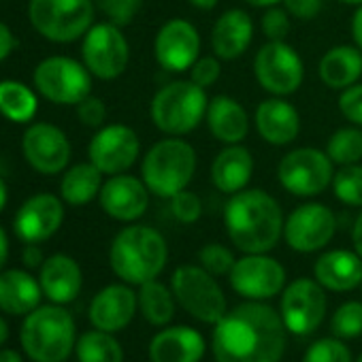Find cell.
<instances>
[{
    "mask_svg": "<svg viewBox=\"0 0 362 362\" xmlns=\"http://www.w3.org/2000/svg\"><path fill=\"white\" fill-rule=\"evenodd\" d=\"M222 75V60L214 54V56H201L192 69H190V81H194L201 88H211Z\"/></svg>",
    "mask_w": 362,
    "mask_h": 362,
    "instance_id": "7bdbcfd3",
    "label": "cell"
},
{
    "mask_svg": "<svg viewBox=\"0 0 362 362\" xmlns=\"http://www.w3.org/2000/svg\"><path fill=\"white\" fill-rule=\"evenodd\" d=\"M356 362H362V354H360V356H358V360H356Z\"/></svg>",
    "mask_w": 362,
    "mask_h": 362,
    "instance_id": "91938a15",
    "label": "cell"
},
{
    "mask_svg": "<svg viewBox=\"0 0 362 362\" xmlns=\"http://www.w3.org/2000/svg\"><path fill=\"white\" fill-rule=\"evenodd\" d=\"M284 211L275 197L260 188L233 194L224 207L228 239L243 254H267L284 237Z\"/></svg>",
    "mask_w": 362,
    "mask_h": 362,
    "instance_id": "7a4b0ae2",
    "label": "cell"
},
{
    "mask_svg": "<svg viewBox=\"0 0 362 362\" xmlns=\"http://www.w3.org/2000/svg\"><path fill=\"white\" fill-rule=\"evenodd\" d=\"M315 281L330 292H351L362 284V258L349 250L324 252L313 264Z\"/></svg>",
    "mask_w": 362,
    "mask_h": 362,
    "instance_id": "cb8c5ba5",
    "label": "cell"
},
{
    "mask_svg": "<svg viewBox=\"0 0 362 362\" xmlns=\"http://www.w3.org/2000/svg\"><path fill=\"white\" fill-rule=\"evenodd\" d=\"M228 279L233 290L243 298L267 300L286 288V269L267 254H245L243 258H237Z\"/></svg>",
    "mask_w": 362,
    "mask_h": 362,
    "instance_id": "9a60e30c",
    "label": "cell"
},
{
    "mask_svg": "<svg viewBox=\"0 0 362 362\" xmlns=\"http://www.w3.org/2000/svg\"><path fill=\"white\" fill-rule=\"evenodd\" d=\"M281 3L284 9L296 20H313L322 9V0H281Z\"/></svg>",
    "mask_w": 362,
    "mask_h": 362,
    "instance_id": "bcb514c9",
    "label": "cell"
},
{
    "mask_svg": "<svg viewBox=\"0 0 362 362\" xmlns=\"http://www.w3.org/2000/svg\"><path fill=\"white\" fill-rule=\"evenodd\" d=\"M77 117L83 126L88 128H103L105 119H107V107L100 98L96 96H86L79 105H77Z\"/></svg>",
    "mask_w": 362,
    "mask_h": 362,
    "instance_id": "f6af8a7d",
    "label": "cell"
},
{
    "mask_svg": "<svg viewBox=\"0 0 362 362\" xmlns=\"http://www.w3.org/2000/svg\"><path fill=\"white\" fill-rule=\"evenodd\" d=\"M351 39H354V45L362 52V5H358L351 18Z\"/></svg>",
    "mask_w": 362,
    "mask_h": 362,
    "instance_id": "681fc988",
    "label": "cell"
},
{
    "mask_svg": "<svg viewBox=\"0 0 362 362\" xmlns=\"http://www.w3.org/2000/svg\"><path fill=\"white\" fill-rule=\"evenodd\" d=\"M303 362H351V354L343 339L328 337L311 343L303 356Z\"/></svg>",
    "mask_w": 362,
    "mask_h": 362,
    "instance_id": "74e56055",
    "label": "cell"
},
{
    "mask_svg": "<svg viewBox=\"0 0 362 362\" xmlns=\"http://www.w3.org/2000/svg\"><path fill=\"white\" fill-rule=\"evenodd\" d=\"M22 260H24V264H26L28 269H37V267L41 269V264L45 262L41 250L37 247V243H28V245H26V250H24V254H22Z\"/></svg>",
    "mask_w": 362,
    "mask_h": 362,
    "instance_id": "c3c4849f",
    "label": "cell"
},
{
    "mask_svg": "<svg viewBox=\"0 0 362 362\" xmlns=\"http://www.w3.org/2000/svg\"><path fill=\"white\" fill-rule=\"evenodd\" d=\"M41 284L22 269L0 273V309L11 315H28L41 305Z\"/></svg>",
    "mask_w": 362,
    "mask_h": 362,
    "instance_id": "f1b7e54d",
    "label": "cell"
},
{
    "mask_svg": "<svg viewBox=\"0 0 362 362\" xmlns=\"http://www.w3.org/2000/svg\"><path fill=\"white\" fill-rule=\"evenodd\" d=\"M20 341L35 362H64L75 349V322L62 305L37 307L22 324Z\"/></svg>",
    "mask_w": 362,
    "mask_h": 362,
    "instance_id": "5b68a950",
    "label": "cell"
},
{
    "mask_svg": "<svg viewBox=\"0 0 362 362\" xmlns=\"http://www.w3.org/2000/svg\"><path fill=\"white\" fill-rule=\"evenodd\" d=\"M320 81L330 90H345L362 77V52L356 45H337L328 49L317 64Z\"/></svg>",
    "mask_w": 362,
    "mask_h": 362,
    "instance_id": "f546056e",
    "label": "cell"
},
{
    "mask_svg": "<svg viewBox=\"0 0 362 362\" xmlns=\"http://www.w3.org/2000/svg\"><path fill=\"white\" fill-rule=\"evenodd\" d=\"M139 307V296L126 284H111L103 288L90 303V322L105 332L126 328Z\"/></svg>",
    "mask_w": 362,
    "mask_h": 362,
    "instance_id": "44dd1931",
    "label": "cell"
},
{
    "mask_svg": "<svg viewBox=\"0 0 362 362\" xmlns=\"http://www.w3.org/2000/svg\"><path fill=\"white\" fill-rule=\"evenodd\" d=\"M197 173V149L179 136H168L149 147L141 162V179L158 199H173L186 190Z\"/></svg>",
    "mask_w": 362,
    "mask_h": 362,
    "instance_id": "277c9868",
    "label": "cell"
},
{
    "mask_svg": "<svg viewBox=\"0 0 362 362\" xmlns=\"http://www.w3.org/2000/svg\"><path fill=\"white\" fill-rule=\"evenodd\" d=\"M286 332L288 328L273 307L247 300L226 311L214 326L211 349L216 362H281Z\"/></svg>",
    "mask_w": 362,
    "mask_h": 362,
    "instance_id": "6da1fadb",
    "label": "cell"
},
{
    "mask_svg": "<svg viewBox=\"0 0 362 362\" xmlns=\"http://www.w3.org/2000/svg\"><path fill=\"white\" fill-rule=\"evenodd\" d=\"M175 294L158 279L145 281L139 288V309L151 326H166L175 315Z\"/></svg>",
    "mask_w": 362,
    "mask_h": 362,
    "instance_id": "1f68e13d",
    "label": "cell"
},
{
    "mask_svg": "<svg viewBox=\"0 0 362 362\" xmlns=\"http://www.w3.org/2000/svg\"><path fill=\"white\" fill-rule=\"evenodd\" d=\"M337 233V218L322 203L298 205L284 222V241L298 254L324 250Z\"/></svg>",
    "mask_w": 362,
    "mask_h": 362,
    "instance_id": "5bb4252c",
    "label": "cell"
},
{
    "mask_svg": "<svg viewBox=\"0 0 362 362\" xmlns=\"http://www.w3.org/2000/svg\"><path fill=\"white\" fill-rule=\"evenodd\" d=\"M7 337H9V326L3 317H0V345L7 341Z\"/></svg>",
    "mask_w": 362,
    "mask_h": 362,
    "instance_id": "6f0895ef",
    "label": "cell"
},
{
    "mask_svg": "<svg viewBox=\"0 0 362 362\" xmlns=\"http://www.w3.org/2000/svg\"><path fill=\"white\" fill-rule=\"evenodd\" d=\"M254 175V156L241 143L226 145L211 162V181L218 192L237 194L247 188Z\"/></svg>",
    "mask_w": 362,
    "mask_h": 362,
    "instance_id": "4316f807",
    "label": "cell"
},
{
    "mask_svg": "<svg viewBox=\"0 0 362 362\" xmlns=\"http://www.w3.org/2000/svg\"><path fill=\"white\" fill-rule=\"evenodd\" d=\"M337 3H343V5H351V7H358V5H362V0H337Z\"/></svg>",
    "mask_w": 362,
    "mask_h": 362,
    "instance_id": "680465c9",
    "label": "cell"
},
{
    "mask_svg": "<svg viewBox=\"0 0 362 362\" xmlns=\"http://www.w3.org/2000/svg\"><path fill=\"white\" fill-rule=\"evenodd\" d=\"M360 288H362V284H360Z\"/></svg>",
    "mask_w": 362,
    "mask_h": 362,
    "instance_id": "94428289",
    "label": "cell"
},
{
    "mask_svg": "<svg viewBox=\"0 0 362 362\" xmlns=\"http://www.w3.org/2000/svg\"><path fill=\"white\" fill-rule=\"evenodd\" d=\"M207 126L214 139L224 145L243 143L250 132V117L243 105L233 96H214L207 105Z\"/></svg>",
    "mask_w": 362,
    "mask_h": 362,
    "instance_id": "83f0119b",
    "label": "cell"
},
{
    "mask_svg": "<svg viewBox=\"0 0 362 362\" xmlns=\"http://www.w3.org/2000/svg\"><path fill=\"white\" fill-rule=\"evenodd\" d=\"M330 330L337 339H358L362 334V303L347 300L330 317Z\"/></svg>",
    "mask_w": 362,
    "mask_h": 362,
    "instance_id": "8d00e7d4",
    "label": "cell"
},
{
    "mask_svg": "<svg viewBox=\"0 0 362 362\" xmlns=\"http://www.w3.org/2000/svg\"><path fill=\"white\" fill-rule=\"evenodd\" d=\"M188 3H190L192 7L201 9V11H211V9L218 7L220 0H188Z\"/></svg>",
    "mask_w": 362,
    "mask_h": 362,
    "instance_id": "f5cc1de1",
    "label": "cell"
},
{
    "mask_svg": "<svg viewBox=\"0 0 362 362\" xmlns=\"http://www.w3.org/2000/svg\"><path fill=\"white\" fill-rule=\"evenodd\" d=\"M254 124L260 139L269 145L284 147L296 141L300 132V115L284 96H271L256 107Z\"/></svg>",
    "mask_w": 362,
    "mask_h": 362,
    "instance_id": "7402d4cb",
    "label": "cell"
},
{
    "mask_svg": "<svg viewBox=\"0 0 362 362\" xmlns=\"http://www.w3.org/2000/svg\"><path fill=\"white\" fill-rule=\"evenodd\" d=\"M170 201V214L175 216L177 222L181 224H197L203 216V201L197 192L192 190H181L177 192Z\"/></svg>",
    "mask_w": 362,
    "mask_h": 362,
    "instance_id": "ab89813d",
    "label": "cell"
},
{
    "mask_svg": "<svg viewBox=\"0 0 362 362\" xmlns=\"http://www.w3.org/2000/svg\"><path fill=\"white\" fill-rule=\"evenodd\" d=\"M199 262H201V267L207 269L211 275L222 277V275H228V273L233 271L237 258H235V254H233L228 247H224L222 243H207V245H203L201 252H199Z\"/></svg>",
    "mask_w": 362,
    "mask_h": 362,
    "instance_id": "f35d334b",
    "label": "cell"
},
{
    "mask_svg": "<svg viewBox=\"0 0 362 362\" xmlns=\"http://www.w3.org/2000/svg\"><path fill=\"white\" fill-rule=\"evenodd\" d=\"M64 222L62 201L54 194L30 197L16 214L13 230L24 243H41L54 237Z\"/></svg>",
    "mask_w": 362,
    "mask_h": 362,
    "instance_id": "ffe728a7",
    "label": "cell"
},
{
    "mask_svg": "<svg viewBox=\"0 0 362 362\" xmlns=\"http://www.w3.org/2000/svg\"><path fill=\"white\" fill-rule=\"evenodd\" d=\"M28 18L35 30L54 43H73L92 28V0H30Z\"/></svg>",
    "mask_w": 362,
    "mask_h": 362,
    "instance_id": "ba28073f",
    "label": "cell"
},
{
    "mask_svg": "<svg viewBox=\"0 0 362 362\" xmlns=\"http://www.w3.org/2000/svg\"><path fill=\"white\" fill-rule=\"evenodd\" d=\"M0 362H24V360L16 349H3L0 351Z\"/></svg>",
    "mask_w": 362,
    "mask_h": 362,
    "instance_id": "db71d44e",
    "label": "cell"
},
{
    "mask_svg": "<svg viewBox=\"0 0 362 362\" xmlns=\"http://www.w3.org/2000/svg\"><path fill=\"white\" fill-rule=\"evenodd\" d=\"M81 58L92 77L113 81L124 75L130 60V47L122 28L111 22L92 26L83 35Z\"/></svg>",
    "mask_w": 362,
    "mask_h": 362,
    "instance_id": "7c38bea8",
    "label": "cell"
},
{
    "mask_svg": "<svg viewBox=\"0 0 362 362\" xmlns=\"http://www.w3.org/2000/svg\"><path fill=\"white\" fill-rule=\"evenodd\" d=\"M332 192L337 201L349 207H362V164L339 166L332 177Z\"/></svg>",
    "mask_w": 362,
    "mask_h": 362,
    "instance_id": "d590c367",
    "label": "cell"
},
{
    "mask_svg": "<svg viewBox=\"0 0 362 362\" xmlns=\"http://www.w3.org/2000/svg\"><path fill=\"white\" fill-rule=\"evenodd\" d=\"M207 92L190 79H179L160 88L149 103L151 124L168 134L184 136L201 126L207 115Z\"/></svg>",
    "mask_w": 362,
    "mask_h": 362,
    "instance_id": "8992f818",
    "label": "cell"
},
{
    "mask_svg": "<svg viewBox=\"0 0 362 362\" xmlns=\"http://www.w3.org/2000/svg\"><path fill=\"white\" fill-rule=\"evenodd\" d=\"M254 75L264 92L286 98L303 86L305 64L298 52L286 41H269L254 58Z\"/></svg>",
    "mask_w": 362,
    "mask_h": 362,
    "instance_id": "8fae6325",
    "label": "cell"
},
{
    "mask_svg": "<svg viewBox=\"0 0 362 362\" xmlns=\"http://www.w3.org/2000/svg\"><path fill=\"white\" fill-rule=\"evenodd\" d=\"M13 49H16V37L5 22H0V62L7 60Z\"/></svg>",
    "mask_w": 362,
    "mask_h": 362,
    "instance_id": "7dc6e473",
    "label": "cell"
},
{
    "mask_svg": "<svg viewBox=\"0 0 362 362\" xmlns=\"http://www.w3.org/2000/svg\"><path fill=\"white\" fill-rule=\"evenodd\" d=\"M205 339L197 328L168 326L149 341V362H201Z\"/></svg>",
    "mask_w": 362,
    "mask_h": 362,
    "instance_id": "603a6c76",
    "label": "cell"
},
{
    "mask_svg": "<svg viewBox=\"0 0 362 362\" xmlns=\"http://www.w3.org/2000/svg\"><path fill=\"white\" fill-rule=\"evenodd\" d=\"M35 88L56 105H79L92 92V73L86 64L66 58L52 56L37 64Z\"/></svg>",
    "mask_w": 362,
    "mask_h": 362,
    "instance_id": "30bf717a",
    "label": "cell"
},
{
    "mask_svg": "<svg viewBox=\"0 0 362 362\" xmlns=\"http://www.w3.org/2000/svg\"><path fill=\"white\" fill-rule=\"evenodd\" d=\"M334 177V164L326 151L315 147H298L288 151L277 164L281 188L298 199L320 197Z\"/></svg>",
    "mask_w": 362,
    "mask_h": 362,
    "instance_id": "9c48e42d",
    "label": "cell"
},
{
    "mask_svg": "<svg viewBox=\"0 0 362 362\" xmlns=\"http://www.w3.org/2000/svg\"><path fill=\"white\" fill-rule=\"evenodd\" d=\"M149 190L145 181L134 175H111L98 194L103 211L117 222H136L149 207Z\"/></svg>",
    "mask_w": 362,
    "mask_h": 362,
    "instance_id": "d6986e66",
    "label": "cell"
},
{
    "mask_svg": "<svg viewBox=\"0 0 362 362\" xmlns=\"http://www.w3.org/2000/svg\"><path fill=\"white\" fill-rule=\"evenodd\" d=\"M141 153L139 134L126 124H109L98 128L88 145L90 162L103 175H119L126 173Z\"/></svg>",
    "mask_w": 362,
    "mask_h": 362,
    "instance_id": "2e32d148",
    "label": "cell"
},
{
    "mask_svg": "<svg viewBox=\"0 0 362 362\" xmlns=\"http://www.w3.org/2000/svg\"><path fill=\"white\" fill-rule=\"evenodd\" d=\"M7 258H9V237L5 233V228L0 226V271L7 264Z\"/></svg>",
    "mask_w": 362,
    "mask_h": 362,
    "instance_id": "816d5d0a",
    "label": "cell"
},
{
    "mask_svg": "<svg viewBox=\"0 0 362 362\" xmlns=\"http://www.w3.org/2000/svg\"><path fill=\"white\" fill-rule=\"evenodd\" d=\"M168 260L166 239L151 226L130 224L122 228L109 250L113 273L130 286L158 279Z\"/></svg>",
    "mask_w": 362,
    "mask_h": 362,
    "instance_id": "3957f363",
    "label": "cell"
},
{
    "mask_svg": "<svg viewBox=\"0 0 362 362\" xmlns=\"http://www.w3.org/2000/svg\"><path fill=\"white\" fill-rule=\"evenodd\" d=\"M201 35L188 20L173 18L153 39V58L168 73H186L201 58Z\"/></svg>",
    "mask_w": 362,
    "mask_h": 362,
    "instance_id": "e0dca14e",
    "label": "cell"
},
{
    "mask_svg": "<svg viewBox=\"0 0 362 362\" xmlns=\"http://www.w3.org/2000/svg\"><path fill=\"white\" fill-rule=\"evenodd\" d=\"M351 243H354V252L362 258V209L354 222V228H351Z\"/></svg>",
    "mask_w": 362,
    "mask_h": 362,
    "instance_id": "f907efd6",
    "label": "cell"
},
{
    "mask_svg": "<svg viewBox=\"0 0 362 362\" xmlns=\"http://www.w3.org/2000/svg\"><path fill=\"white\" fill-rule=\"evenodd\" d=\"M250 7H256V9H269V7H275L281 0H245Z\"/></svg>",
    "mask_w": 362,
    "mask_h": 362,
    "instance_id": "11a10c76",
    "label": "cell"
},
{
    "mask_svg": "<svg viewBox=\"0 0 362 362\" xmlns=\"http://www.w3.org/2000/svg\"><path fill=\"white\" fill-rule=\"evenodd\" d=\"M39 100L35 92L22 81H0V113L16 124L30 122L37 113Z\"/></svg>",
    "mask_w": 362,
    "mask_h": 362,
    "instance_id": "d6a6232c",
    "label": "cell"
},
{
    "mask_svg": "<svg viewBox=\"0 0 362 362\" xmlns=\"http://www.w3.org/2000/svg\"><path fill=\"white\" fill-rule=\"evenodd\" d=\"M103 184V173L92 162H81L64 173L60 184V197L73 207H83L100 194Z\"/></svg>",
    "mask_w": 362,
    "mask_h": 362,
    "instance_id": "4dcf8cb0",
    "label": "cell"
},
{
    "mask_svg": "<svg viewBox=\"0 0 362 362\" xmlns=\"http://www.w3.org/2000/svg\"><path fill=\"white\" fill-rule=\"evenodd\" d=\"M326 153L337 166L358 164L362 160V130L358 126L339 128L326 143Z\"/></svg>",
    "mask_w": 362,
    "mask_h": 362,
    "instance_id": "e575fe53",
    "label": "cell"
},
{
    "mask_svg": "<svg viewBox=\"0 0 362 362\" xmlns=\"http://www.w3.org/2000/svg\"><path fill=\"white\" fill-rule=\"evenodd\" d=\"M7 201H9L7 184H5V179H3V177H0V214H3V209L7 207Z\"/></svg>",
    "mask_w": 362,
    "mask_h": 362,
    "instance_id": "9f6ffc18",
    "label": "cell"
},
{
    "mask_svg": "<svg viewBox=\"0 0 362 362\" xmlns=\"http://www.w3.org/2000/svg\"><path fill=\"white\" fill-rule=\"evenodd\" d=\"M22 151L26 162L41 175L62 173L71 160V143L62 128L37 122L26 128L22 136Z\"/></svg>",
    "mask_w": 362,
    "mask_h": 362,
    "instance_id": "ac0fdd59",
    "label": "cell"
},
{
    "mask_svg": "<svg viewBox=\"0 0 362 362\" xmlns=\"http://www.w3.org/2000/svg\"><path fill=\"white\" fill-rule=\"evenodd\" d=\"M79 362H124V349L119 341L105 330L83 332L75 345Z\"/></svg>",
    "mask_w": 362,
    "mask_h": 362,
    "instance_id": "836d02e7",
    "label": "cell"
},
{
    "mask_svg": "<svg viewBox=\"0 0 362 362\" xmlns=\"http://www.w3.org/2000/svg\"><path fill=\"white\" fill-rule=\"evenodd\" d=\"M339 111L354 126L362 128V83H354L339 94Z\"/></svg>",
    "mask_w": 362,
    "mask_h": 362,
    "instance_id": "ee69618b",
    "label": "cell"
},
{
    "mask_svg": "<svg viewBox=\"0 0 362 362\" xmlns=\"http://www.w3.org/2000/svg\"><path fill=\"white\" fill-rule=\"evenodd\" d=\"M39 284L43 288V294L52 303L66 305L75 300L81 292V284H83L81 267L77 264L75 258L66 254H54L41 264Z\"/></svg>",
    "mask_w": 362,
    "mask_h": 362,
    "instance_id": "484cf974",
    "label": "cell"
},
{
    "mask_svg": "<svg viewBox=\"0 0 362 362\" xmlns=\"http://www.w3.org/2000/svg\"><path fill=\"white\" fill-rule=\"evenodd\" d=\"M170 290L177 303L203 324L216 326L228 311L224 290L201 264H181L170 275Z\"/></svg>",
    "mask_w": 362,
    "mask_h": 362,
    "instance_id": "52a82bcc",
    "label": "cell"
},
{
    "mask_svg": "<svg viewBox=\"0 0 362 362\" xmlns=\"http://www.w3.org/2000/svg\"><path fill=\"white\" fill-rule=\"evenodd\" d=\"M254 39V22L243 9L224 11L211 30V49L220 60L241 58Z\"/></svg>",
    "mask_w": 362,
    "mask_h": 362,
    "instance_id": "d4e9b609",
    "label": "cell"
},
{
    "mask_svg": "<svg viewBox=\"0 0 362 362\" xmlns=\"http://www.w3.org/2000/svg\"><path fill=\"white\" fill-rule=\"evenodd\" d=\"M141 3L143 0H98V9L111 24L124 28L132 24L141 9Z\"/></svg>",
    "mask_w": 362,
    "mask_h": 362,
    "instance_id": "60d3db41",
    "label": "cell"
},
{
    "mask_svg": "<svg viewBox=\"0 0 362 362\" xmlns=\"http://www.w3.org/2000/svg\"><path fill=\"white\" fill-rule=\"evenodd\" d=\"M279 315L292 334H311L315 332L326 315V292L324 288L309 277H298L284 288Z\"/></svg>",
    "mask_w": 362,
    "mask_h": 362,
    "instance_id": "4fadbf2b",
    "label": "cell"
},
{
    "mask_svg": "<svg viewBox=\"0 0 362 362\" xmlns=\"http://www.w3.org/2000/svg\"><path fill=\"white\" fill-rule=\"evenodd\" d=\"M260 28L269 41H286V37L290 35V28H292L290 26V13L277 5L269 7L262 16Z\"/></svg>",
    "mask_w": 362,
    "mask_h": 362,
    "instance_id": "b9f144b4",
    "label": "cell"
}]
</instances>
